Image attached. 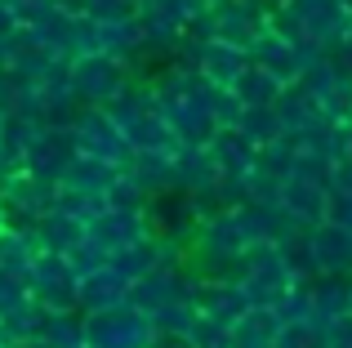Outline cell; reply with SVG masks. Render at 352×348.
I'll return each instance as SVG.
<instances>
[{"instance_id": "6da1fadb", "label": "cell", "mask_w": 352, "mask_h": 348, "mask_svg": "<svg viewBox=\"0 0 352 348\" xmlns=\"http://www.w3.org/2000/svg\"><path fill=\"white\" fill-rule=\"evenodd\" d=\"M63 76L76 89L80 103L107 107L112 98H120L134 85L138 72L129 67V58H116V54H76V58H67V72H63Z\"/></svg>"}, {"instance_id": "7a4b0ae2", "label": "cell", "mask_w": 352, "mask_h": 348, "mask_svg": "<svg viewBox=\"0 0 352 348\" xmlns=\"http://www.w3.org/2000/svg\"><path fill=\"white\" fill-rule=\"evenodd\" d=\"M80 340L94 348H147L156 340V322L129 299H120L98 313H80Z\"/></svg>"}, {"instance_id": "3957f363", "label": "cell", "mask_w": 352, "mask_h": 348, "mask_svg": "<svg viewBox=\"0 0 352 348\" xmlns=\"http://www.w3.org/2000/svg\"><path fill=\"white\" fill-rule=\"evenodd\" d=\"M72 134V148L76 157H94V161H107V166H120L129 157V143H125V130L116 125V116L107 107H80L67 125Z\"/></svg>"}, {"instance_id": "277c9868", "label": "cell", "mask_w": 352, "mask_h": 348, "mask_svg": "<svg viewBox=\"0 0 352 348\" xmlns=\"http://www.w3.org/2000/svg\"><path fill=\"white\" fill-rule=\"evenodd\" d=\"M58 201V183L41 179L32 170H9L0 179V210H5V224H23L36 228Z\"/></svg>"}, {"instance_id": "5b68a950", "label": "cell", "mask_w": 352, "mask_h": 348, "mask_svg": "<svg viewBox=\"0 0 352 348\" xmlns=\"http://www.w3.org/2000/svg\"><path fill=\"white\" fill-rule=\"evenodd\" d=\"M179 58L192 63V72H197L206 85L214 89H232V80L241 76V67L250 63V54L241 50L232 41H219V36H188L179 50Z\"/></svg>"}, {"instance_id": "8992f818", "label": "cell", "mask_w": 352, "mask_h": 348, "mask_svg": "<svg viewBox=\"0 0 352 348\" xmlns=\"http://www.w3.org/2000/svg\"><path fill=\"white\" fill-rule=\"evenodd\" d=\"M317 45H303V41H290V36H281L276 27H267L263 36H258L254 45H250V58L258 63V67H267L281 85H299V76L308 72V63L317 58Z\"/></svg>"}, {"instance_id": "52a82bcc", "label": "cell", "mask_w": 352, "mask_h": 348, "mask_svg": "<svg viewBox=\"0 0 352 348\" xmlns=\"http://www.w3.org/2000/svg\"><path fill=\"white\" fill-rule=\"evenodd\" d=\"M76 268L67 263V254L58 250H41L27 272V290H32L36 304L45 308H76Z\"/></svg>"}, {"instance_id": "ba28073f", "label": "cell", "mask_w": 352, "mask_h": 348, "mask_svg": "<svg viewBox=\"0 0 352 348\" xmlns=\"http://www.w3.org/2000/svg\"><path fill=\"white\" fill-rule=\"evenodd\" d=\"M125 299L134 308H143L147 317H156L161 308L179 304V299H192V277L179 268V259H174V263H161V268H152V272H143V277L129 281Z\"/></svg>"}, {"instance_id": "9c48e42d", "label": "cell", "mask_w": 352, "mask_h": 348, "mask_svg": "<svg viewBox=\"0 0 352 348\" xmlns=\"http://www.w3.org/2000/svg\"><path fill=\"white\" fill-rule=\"evenodd\" d=\"M192 304H197V313L206 317L210 326L232 331L236 317L250 308V299H245V290L236 286V277H201V281H192Z\"/></svg>"}, {"instance_id": "30bf717a", "label": "cell", "mask_w": 352, "mask_h": 348, "mask_svg": "<svg viewBox=\"0 0 352 348\" xmlns=\"http://www.w3.org/2000/svg\"><path fill=\"white\" fill-rule=\"evenodd\" d=\"M326 201H330V183H317V179H303V174H285L281 179V197L276 206L294 219V224L312 228L326 219Z\"/></svg>"}, {"instance_id": "8fae6325", "label": "cell", "mask_w": 352, "mask_h": 348, "mask_svg": "<svg viewBox=\"0 0 352 348\" xmlns=\"http://www.w3.org/2000/svg\"><path fill=\"white\" fill-rule=\"evenodd\" d=\"M120 174H125V183H134V192L161 197V192L174 188V148L170 152H129L120 161Z\"/></svg>"}, {"instance_id": "7c38bea8", "label": "cell", "mask_w": 352, "mask_h": 348, "mask_svg": "<svg viewBox=\"0 0 352 348\" xmlns=\"http://www.w3.org/2000/svg\"><path fill=\"white\" fill-rule=\"evenodd\" d=\"M303 286H308V304L317 322H335L352 313V272H317V277H303Z\"/></svg>"}, {"instance_id": "4fadbf2b", "label": "cell", "mask_w": 352, "mask_h": 348, "mask_svg": "<svg viewBox=\"0 0 352 348\" xmlns=\"http://www.w3.org/2000/svg\"><path fill=\"white\" fill-rule=\"evenodd\" d=\"M125 290H129V281L112 268V259L98 263V268L80 272V281H76V313H98V308H112V304L125 299Z\"/></svg>"}, {"instance_id": "5bb4252c", "label": "cell", "mask_w": 352, "mask_h": 348, "mask_svg": "<svg viewBox=\"0 0 352 348\" xmlns=\"http://www.w3.org/2000/svg\"><path fill=\"white\" fill-rule=\"evenodd\" d=\"M36 237H41V250L67 254V250H76V246L89 237V219H80L76 210H67V206H58V201H54V210L41 219V224H36Z\"/></svg>"}, {"instance_id": "9a60e30c", "label": "cell", "mask_w": 352, "mask_h": 348, "mask_svg": "<svg viewBox=\"0 0 352 348\" xmlns=\"http://www.w3.org/2000/svg\"><path fill=\"white\" fill-rule=\"evenodd\" d=\"M36 254H41V237L36 228H23V224H0V272L9 277H23L32 272Z\"/></svg>"}, {"instance_id": "2e32d148", "label": "cell", "mask_w": 352, "mask_h": 348, "mask_svg": "<svg viewBox=\"0 0 352 348\" xmlns=\"http://www.w3.org/2000/svg\"><path fill=\"white\" fill-rule=\"evenodd\" d=\"M285 322L276 308H245V313L236 317V326L228 331V344L232 348H272L281 340Z\"/></svg>"}, {"instance_id": "e0dca14e", "label": "cell", "mask_w": 352, "mask_h": 348, "mask_svg": "<svg viewBox=\"0 0 352 348\" xmlns=\"http://www.w3.org/2000/svg\"><path fill=\"white\" fill-rule=\"evenodd\" d=\"M281 89H285L281 80H276L267 67H258L254 58H250L245 67H241V76L232 80V98L241 107H272L276 98H281Z\"/></svg>"}, {"instance_id": "ac0fdd59", "label": "cell", "mask_w": 352, "mask_h": 348, "mask_svg": "<svg viewBox=\"0 0 352 348\" xmlns=\"http://www.w3.org/2000/svg\"><path fill=\"white\" fill-rule=\"evenodd\" d=\"M41 326H45V304H36V299H23L18 308L0 313V348L41 340Z\"/></svg>"}, {"instance_id": "d6986e66", "label": "cell", "mask_w": 352, "mask_h": 348, "mask_svg": "<svg viewBox=\"0 0 352 348\" xmlns=\"http://www.w3.org/2000/svg\"><path fill=\"white\" fill-rule=\"evenodd\" d=\"M232 130L254 148H267L272 139H281V121H276V107H241Z\"/></svg>"}, {"instance_id": "ffe728a7", "label": "cell", "mask_w": 352, "mask_h": 348, "mask_svg": "<svg viewBox=\"0 0 352 348\" xmlns=\"http://www.w3.org/2000/svg\"><path fill=\"white\" fill-rule=\"evenodd\" d=\"M143 0H80V14L85 18H103V23H125V18H138Z\"/></svg>"}, {"instance_id": "44dd1931", "label": "cell", "mask_w": 352, "mask_h": 348, "mask_svg": "<svg viewBox=\"0 0 352 348\" xmlns=\"http://www.w3.org/2000/svg\"><path fill=\"white\" fill-rule=\"evenodd\" d=\"M321 348H352V313L321 326Z\"/></svg>"}, {"instance_id": "7402d4cb", "label": "cell", "mask_w": 352, "mask_h": 348, "mask_svg": "<svg viewBox=\"0 0 352 348\" xmlns=\"http://www.w3.org/2000/svg\"><path fill=\"white\" fill-rule=\"evenodd\" d=\"M326 219L339 228H348L352 232V192H335L330 188V201H326Z\"/></svg>"}, {"instance_id": "603a6c76", "label": "cell", "mask_w": 352, "mask_h": 348, "mask_svg": "<svg viewBox=\"0 0 352 348\" xmlns=\"http://www.w3.org/2000/svg\"><path fill=\"white\" fill-rule=\"evenodd\" d=\"M330 188H335V192H352V152H344V157L330 166Z\"/></svg>"}, {"instance_id": "cb8c5ba5", "label": "cell", "mask_w": 352, "mask_h": 348, "mask_svg": "<svg viewBox=\"0 0 352 348\" xmlns=\"http://www.w3.org/2000/svg\"><path fill=\"white\" fill-rule=\"evenodd\" d=\"M147 348H197L188 340V335H170V331H156V340L147 344Z\"/></svg>"}, {"instance_id": "d4e9b609", "label": "cell", "mask_w": 352, "mask_h": 348, "mask_svg": "<svg viewBox=\"0 0 352 348\" xmlns=\"http://www.w3.org/2000/svg\"><path fill=\"white\" fill-rule=\"evenodd\" d=\"M339 130H344V148L352 152V112L344 116V121H339Z\"/></svg>"}, {"instance_id": "484cf974", "label": "cell", "mask_w": 352, "mask_h": 348, "mask_svg": "<svg viewBox=\"0 0 352 348\" xmlns=\"http://www.w3.org/2000/svg\"><path fill=\"white\" fill-rule=\"evenodd\" d=\"M23 5H27V0H0V9H9V14H18Z\"/></svg>"}, {"instance_id": "4316f807", "label": "cell", "mask_w": 352, "mask_h": 348, "mask_svg": "<svg viewBox=\"0 0 352 348\" xmlns=\"http://www.w3.org/2000/svg\"><path fill=\"white\" fill-rule=\"evenodd\" d=\"M14 348H50L45 340H27V344H14Z\"/></svg>"}, {"instance_id": "83f0119b", "label": "cell", "mask_w": 352, "mask_h": 348, "mask_svg": "<svg viewBox=\"0 0 352 348\" xmlns=\"http://www.w3.org/2000/svg\"><path fill=\"white\" fill-rule=\"evenodd\" d=\"M72 348H94V344H85V340H76V344H72Z\"/></svg>"}, {"instance_id": "f1b7e54d", "label": "cell", "mask_w": 352, "mask_h": 348, "mask_svg": "<svg viewBox=\"0 0 352 348\" xmlns=\"http://www.w3.org/2000/svg\"><path fill=\"white\" fill-rule=\"evenodd\" d=\"M210 348H232V344H210Z\"/></svg>"}, {"instance_id": "f546056e", "label": "cell", "mask_w": 352, "mask_h": 348, "mask_svg": "<svg viewBox=\"0 0 352 348\" xmlns=\"http://www.w3.org/2000/svg\"><path fill=\"white\" fill-rule=\"evenodd\" d=\"M272 348H285V344H281V340H276V344H272Z\"/></svg>"}]
</instances>
